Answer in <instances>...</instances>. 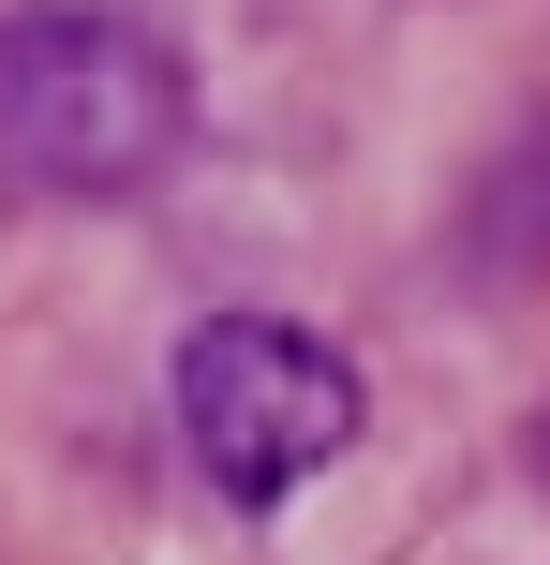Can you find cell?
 Listing matches in <instances>:
<instances>
[{
	"label": "cell",
	"mask_w": 550,
	"mask_h": 565,
	"mask_svg": "<svg viewBox=\"0 0 550 565\" xmlns=\"http://www.w3.org/2000/svg\"><path fill=\"white\" fill-rule=\"evenodd\" d=\"M194 135V60L119 0H30L0 15V194L119 209Z\"/></svg>",
	"instance_id": "cell-1"
},
{
	"label": "cell",
	"mask_w": 550,
	"mask_h": 565,
	"mask_svg": "<svg viewBox=\"0 0 550 565\" xmlns=\"http://www.w3.org/2000/svg\"><path fill=\"white\" fill-rule=\"evenodd\" d=\"M476 282H550V105L506 135V164L476 179V224H462Z\"/></svg>",
	"instance_id": "cell-3"
},
{
	"label": "cell",
	"mask_w": 550,
	"mask_h": 565,
	"mask_svg": "<svg viewBox=\"0 0 550 565\" xmlns=\"http://www.w3.org/2000/svg\"><path fill=\"white\" fill-rule=\"evenodd\" d=\"M536 477H550V431H536Z\"/></svg>",
	"instance_id": "cell-4"
},
{
	"label": "cell",
	"mask_w": 550,
	"mask_h": 565,
	"mask_svg": "<svg viewBox=\"0 0 550 565\" xmlns=\"http://www.w3.org/2000/svg\"><path fill=\"white\" fill-rule=\"evenodd\" d=\"M357 417H373L357 372L327 358L298 312H208V328L164 358V431H179V461H194L238 521H268L313 477H343Z\"/></svg>",
	"instance_id": "cell-2"
}]
</instances>
